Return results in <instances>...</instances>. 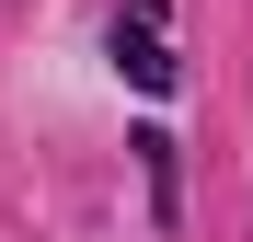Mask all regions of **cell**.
<instances>
[{
  "label": "cell",
  "mask_w": 253,
  "mask_h": 242,
  "mask_svg": "<svg viewBox=\"0 0 253 242\" xmlns=\"http://www.w3.org/2000/svg\"><path fill=\"white\" fill-rule=\"evenodd\" d=\"M115 69L138 81V93L173 81V12H161V0H126V12H115Z\"/></svg>",
  "instance_id": "6da1fadb"
}]
</instances>
